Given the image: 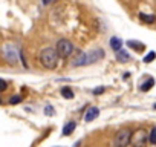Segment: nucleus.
<instances>
[{"label": "nucleus", "instance_id": "obj_1", "mask_svg": "<svg viewBox=\"0 0 156 147\" xmlns=\"http://www.w3.org/2000/svg\"><path fill=\"white\" fill-rule=\"evenodd\" d=\"M40 63L46 69H55L57 64H58V54H57L55 48L48 46V48L41 49V52H40Z\"/></svg>", "mask_w": 156, "mask_h": 147}, {"label": "nucleus", "instance_id": "obj_2", "mask_svg": "<svg viewBox=\"0 0 156 147\" xmlns=\"http://www.w3.org/2000/svg\"><path fill=\"white\" fill-rule=\"evenodd\" d=\"M73 49H75L73 48V43L70 40H67V38H60L57 41V45H55V51H57L58 57H61V58L70 57L72 52H73Z\"/></svg>", "mask_w": 156, "mask_h": 147}, {"label": "nucleus", "instance_id": "obj_3", "mask_svg": "<svg viewBox=\"0 0 156 147\" xmlns=\"http://www.w3.org/2000/svg\"><path fill=\"white\" fill-rule=\"evenodd\" d=\"M130 138H132V130L121 129L116 132V135L113 138V145L115 147H127L130 144Z\"/></svg>", "mask_w": 156, "mask_h": 147}, {"label": "nucleus", "instance_id": "obj_4", "mask_svg": "<svg viewBox=\"0 0 156 147\" xmlns=\"http://www.w3.org/2000/svg\"><path fill=\"white\" fill-rule=\"evenodd\" d=\"M148 141V133L144 130V129H136L133 133H132V138H130V142L133 147H145Z\"/></svg>", "mask_w": 156, "mask_h": 147}, {"label": "nucleus", "instance_id": "obj_5", "mask_svg": "<svg viewBox=\"0 0 156 147\" xmlns=\"http://www.w3.org/2000/svg\"><path fill=\"white\" fill-rule=\"evenodd\" d=\"M3 54H5V58L8 60V63L14 64L17 61V51L12 45H6L5 49H3Z\"/></svg>", "mask_w": 156, "mask_h": 147}, {"label": "nucleus", "instance_id": "obj_6", "mask_svg": "<svg viewBox=\"0 0 156 147\" xmlns=\"http://www.w3.org/2000/svg\"><path fill=\"white\" fill-rule=\"evenodd\" d=\"M103 58H104V51L103 49H94V51H90L87 54V64L97 63V61H100Z\"/></svg>", "mask_w": 156, "mask_h": 147}, {"label": "nucleus", "instance_id": "obj_7", "mask_svg": "<svg viewBox=\"0 0 156 147\" xmlns=\"http://www.w3.org/2000/svg\"><path fill=\"white\" fill-rule=\"evenodd\" d=\"M84 64H87V54L78 52V55H76V57L73 58V61H72V66L78 67V66H84Z\"/></svg>", "mask_w": 156, "mask_h": 147}, {"label": "nucleus", "instance_id": "obj_8", "mask_svg": "<svg viewBox=\"0 0 156 147\" xmlns=\"http://www.w3.org/2000/svg\"><path fill=\"white\" fill-rule=\"evenodd\" d=\"M98 115H100V109L98 107H89L87 112H86V115H84V121L86 123H90L95 118H98Z\"/></svg>", "mask_w": 156, "mask_h": 147}, {"label": "nucleus", "instance_id": "obj_9", "mask_svg": "<svg viewBox=\"0 0 156 147\" xmlns=\"http://www.w3.org/2000/svg\"><path fill=\"white\" fill-rule=\"evenodd\" d=\"M115 54H116V60H118L119 63H129V61H130V55H129L122 48H121L119 51H116Z\"/></svg>", "mask_w": 156, "mask_h": 147}, {"label": "nucleus", "instance_id": "obj_10", "mask_svg": "<svg viewBox=\"0 0 156 147\" xmlns=\"http://www.w3.org/2000/svg\"><path fill=\"white\" fill-rule=\"evenodd\" d=\"M127 46L132 48V49H135L136 52H142V51L145 49V45H142V43H139V41H136V40H129V41H127Z\"/></svg>", "mask_w": 156, "mask_h": 147}, {"label": "nucleus", "instance_id": "obj_11", "mask_svg": "<svg viewBox=\"0 0 156 147\" xmlns=\"http://www.w3.org/2000/svg\"><path fill=\"white\" fill-rule=\"evenodd\" d=\"M75 127H76V123H75V121H69V123H66L64 127H63V136L70 135V133L75 130Z\"/></svg>", "mask_w": 156, "mask_h": 147}, {"label": "nucleus", "instance_id": "obj_12", "mask_svg": "<svg viewBox=\"0 0 156 147\" xmlns=\"http://www.w3.org/2000/svg\"><path fill=\"white\" fill-rule=\"evenodd\" d=\"M121 45H122V41H121L119 37H112V38H110V48H112L115 52L121 49Z\"/></svg>", "mask_w": 156, "mask_h": 147}, {"label": "nucleus", "instance_id": "obj_13", "mask_svg": "<svg viewBox=\"0 0 156 147\" xmlns=\"http://www.w3.org/2000/svg\"><path fill=\"white\" fill-rule=\"evenodd\" d=\"M153 86H154V80H153V78H148L145 83H142V84H141V88H139V89H141V92H148Z\"/></svg>", "mask_w": 156, "mask_h": 147}, {"label": "nucleus", "instance_id": "obj_14", "mask_svg": "<svg viewBox=\"0 0 156 147\" xmlns=\"http://www.w3.org/2000/svg\"><path fill=\"white\" fill-rule=\"evenodd\" d=\"M139 19L148 25H153L156 22V16H147V14H139Z\"/></svg>", "mask_w": 156, "mask_h": 147}, {"label": "nucleus", "instance_id": "obj_15", "mask_svg": "<svg viewBox=\"0 0 156 147\" xmlns=\"http://www.w3.org/2000/svg\"><path fill=\"white\" fill-rule=\"evenodd\" d=\"M61 95H63L64 98H67V100L73 98V92H72V89H70V88H67V86L61 88Z\"/></svg>", "mask_w": 156, "mask_h": 147}, {"label": "nucleus", "instance_id": "obj_16", "mask_svg": "<svg viewBox=\"0 0 156 147\" xmlns=\"http://www.w3.org/2000/svg\"><path fill=\"white\" fill-rule=\"evenodd\" d=\"M154 58H156V52H153V51H151V52H148V54L144 57V60H142V61H144V63H151Z\"/></svg>", "mask_w": 156, "mask_h": 147}, {"label": "nucleus", "instance_id": "obj_17", "mask_svg": "<svg viewBox=\"0 0 156 147\" xmlns=\"http://www.w3.org/2000/svg\"><path fill=\"white\" fill-rule=\"evenodd\" d=\"M22 95H14V97H11V100H9V104H19V103H22Z\"/></svg>", "mask_w": 156, "mask_h": 147}, {"label": "nucleus", "instance_id": "obj_18", "mask_svg": "<svg viewBox=\"0 0 156 147\" xmlns=\"http://www.w3.org/2000/svg\"><path fill=\"white\" fill-rule=\"evenodd\" d=\"M148 141H150L151 144H156V127L150 132V135H148Z\"/></svg>", "mask_w": 156, "mask_h": 147}, {"label": "nucleus", "instance_id": "obj_19", "mask_svg": "<svg viewBox=\"0 0 156 147\" xmlns=\"http://www.w3.org/2000/svg\"><path fill=\"white\" fill-rule=\"evenodd\" d=\"M44 113L52 117V115L55 113V112H54V107H52V106H46V107H44Z\"/></svg>", "mask_w": 156, "mask_h": 147}, {"label": "nucleus", "instance_id": "obj_20", "mask_svg": "<svg viewBox=\"0 0 156 147\" xmlns=\"http://www.w3.org/2000/svg\"><path fill=\"white\" fill-rule=\"evenodd\" d=\"M6 88H8V83H6L5 80L0 78V92H2V91H6Z\"/></svg>", "mask_w": 156, "mask_h": 147}, {"label": "nucleus", "instance_id": "obj_21", "mask_svg": "<svg viewBox=\"0 0 156 147\" xmlns=\"http://www.w3.org/2000/svg\"><path fill=\"white\" fill-rule=\"evenodd\" d=\"M104 91H106V88H104V86H101V88L95 89V91H94V94H95V95H100V94H103Z\"/></svg>", "mask_w": 156, "mask_h": 147}, {"label": "nucleus", "instance_id": "obj_22", "mask_svg": "<svg viewBox=\"0 0 156 147\" xmlns=\"http://www.w3.org/2000/svg\"><path fill=\"white\" fill-rule=\"evenodd\" d=\"M41 2H43V5H51L54 0H41Z\"/></svg>", "mask_w": 156, "mask_h": 147}, {"label": "nucleus", "instance_id": "obj_23", "mask_svg": "<svg viewBox=\"0 0 156 147\" xmlns=\"http://www.w3.org/2000/svg\"><path fill=\"white\" fill-rule=\"evenodd\" d=\"M78 145H80V141H76V142H75V145H73V147H78Z\"/></svg>", "mask_w": 156, "mask_h": 147}, {"label": "nucleus", "instance_id": "obj_24", "mask_svg": "<svg viewBox=\"0 0 156 147\" xmlns=\"http://www.w3.org/2000/svg\"><path fill=\"white\" fill-rule=\"evenodd\" d=\"M153 107H154V109H156V104H154V106H153Z\"/></svg>", "mask_w": 156, "mask_h": 147}, {"label": "nucleus", "instance_id": "obj_25", "mask_svg": "<svg viewBox=\"0 0 156 147\" xmlns=\"http://www.w3.org/2000/svg\"><path fill=\"white\" fill-rule=\"evenodd\" d=\"M0 103H2V100H0Z\"/></svg>", "mask_w": 156, "mask_h": 147}]
</instances>
